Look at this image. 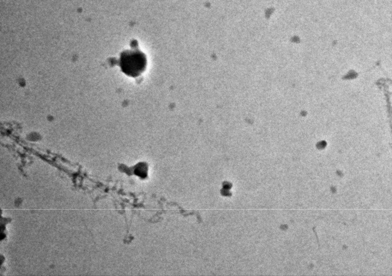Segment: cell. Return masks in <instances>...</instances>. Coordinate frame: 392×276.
Returning a JSON list of instances; mask_svg holds the SVG:
<instances>
[{"mask_svg":"<svg viewBox=\"0 0 392 276\" xmlns=\"http://www.w3.org/2000/svg\"><path fill=\"white\" fill-rule=\"evenodd\" d=\"M119 65L123 73L132 78L140 76L146 71L147 58L142 52L131 50L123 52L120 56Z\"/></svg>","mask_w":392,"mask_h":276,"instance_id":"obj_1","label":"cell"}]
</instances>
